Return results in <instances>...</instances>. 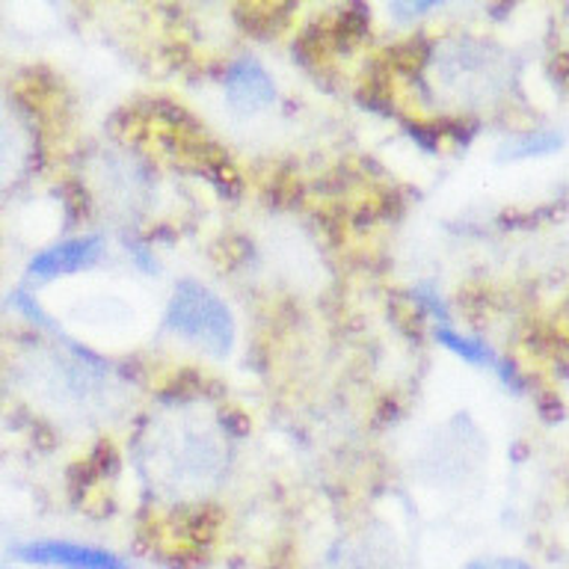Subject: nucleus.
<instances>
[{
  "label": "nucleus",
  "mask_w": 569,
  "mask_h": 569,
  "mask_svg": "<svg viewBox=\"0 0 569 569\" xmlns=\"http://www.w3.org/2000/svg\"><path fill=\"white\" fill-rule=\"evenodd\" d=\"M226 96L243 113H256L273 101L276 87L256 60H238L226 74Z\"/></svg>",
  "instance_id": "nucleus-4"
},
{
  "label": "nucleus",
  "mask_w": 569,
  "mask_h": 569,
  "mask_svg": "<svg viewBox=\"0 0 569 569\" xmlns=\"http://www.w3.org/2000/svg\"><path fill=\"white\" fill-rule=\"evenodd\" d=\"M12 558L27 567L48 569H128L116 551L71 540H33L12 549Z\"/></svg>",
  "instance_id": "nucleus-2"
},
{
  "label": "nucleus",
  "mask_w": 569,
  "mask_h": 569,
  "mask_svg": "<svg viewBox=\"0 0 569 569\" xmlns=\"http://www.w3.org/2000/svg\"><path fill=\"white\" fill-rule=\"evenodd\" d=\"M18 154V137L12 131V124L7 122V116L0 113V172L12 169V160Z\"/></svg>",
  "instance_id": "nucleus-6"
},
{
  "label": "nucleus",
  "mask_w": 569,
  "mask_h": 569,
  "mask_svg": "<svg viewBox=\"0 0 569 569\" xmlns=\"http://www.w3.org/2000/svg\"><path fill=\"white\" fill-rule=\"evenodd\" d=\"M436 338H439V341H442L448 350H453L457 356H462L466 362L489 365V368H501L496 356H492V350H489L487 345H480L478 338H466V336H460V332H453V329H448V327L436 329Z\"/></svg>",
  "instance_id": "nucleus-5"
},
{
  "label": "nucleus",
  "mask_w": 569,
  "mask_h": 569,
  "mask_svg": "<svg viewBox=\"0 0 569 569\" xmlns=\"http://www.w3.org/2000/svg\"><path fill=\"white\" fill-rule=\"evenodd\" d=\"M163 327L211 356H226L234 345L229 306L199 282H178L167 302Z\"/></svg>",
  "instance_id": "nucleus-1"
},
{
  "label": "nucleus",
  "mask_w": 569,
  "mask_h": 569,
  "mask_svg": "<svg viewBox=\"0 0 569 569\" xmlns=\"http://www.w3.org/2000/svg\"><path fill=\"white\" fill-rule=\"evenodd\" d=\"M466 569H533V567H528V563H522V560H516V558H483L469 563Z\"/></svg>",
  "instance_id": "nucleus-7"
},
{
  "label": "nucleus",
  "mask_w": 569,
  "mask_h": 569,
  "mask_svg": "<svg viewBox=\"0 0 569 569\" xmlns=\"http://www.w3.org/2000/svg\"><path fill=\"white\" fill-rule=\"evenodd\" d=\"M101 256H104V240L98 238V234L69 238L42 249V252L30 261V270H27V273H30V279H39V282H51V279L80 273V270L98 264Z\"/></svg>",
  "instance_id": "nucleus-3"
}]
</instances>
